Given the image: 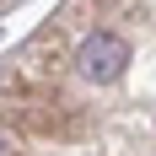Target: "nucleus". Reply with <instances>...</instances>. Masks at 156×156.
Segmentation results:
<instances>
[{"mask_svg": "<svg viewBox=\"0 0 156 156\" xmlns=\"http://www.w3.org/2000/svg\"><path fill=\"white\" fill-rule=\"evenodd\" d=\"M81 70L86 81H119L124 76V65H129V38H119V32H108V27H97V32H86L76 43V59H70Z\"/></svg>", "mask_w": 156, "mask_h": 156, "instance_id": "nucleus-1", "label": "nucleus"}]
</instances>
